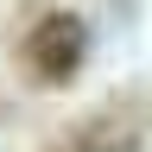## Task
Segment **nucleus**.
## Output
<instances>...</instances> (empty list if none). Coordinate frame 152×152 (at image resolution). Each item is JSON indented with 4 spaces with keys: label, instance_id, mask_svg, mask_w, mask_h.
Returning <instances> with one entry per match:
<instances>
[{
    "label": "nucleus",
    "instance_id": "nucleus-2",
    "mask_svg": "<svg viewBox=\"0 0 152 152\" xmlns=\"http://www.w3.org/2000/svg\"><path fill=\"white\" fill-rule=\"evenodd\" d=\"M57 152H133V146H121V140H76V146H57Z\"/></svg>",
    "mask_w": 152,
    "mask_h": 152
},
{
    "label": "nucleus",
    "instance_id": "nucleus-1",
    "mask_svg": "<svg viewBox=\"0 0 152 152\" xmlns=\"http://www.w3.org/2000/svg\"><path fill=\"white\" fill-rule=\"evenodd\" d=\"M89 57V26L83 13H45L38 26L26 32V70L38 83H70Z\"/></svg>",
    "mask_w": 152,
    "mask_h": 152
}]
</instances>
